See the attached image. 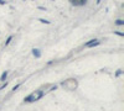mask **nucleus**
Segmentation results:
<instances>
[{"label": "nucleus", "instance_id": "nucleus-1", "mask_svg": "<svg viewBox=\"0 0 124 111\" xmlns=\"http://www.w3.org/2000/svg\"><path fill=\"white\" fill-rule=\"evenodd\" d=\"M47 86H50V85H46L45 88H41V89H39V90H35L32 94H30L27 98H25V103H34V101H37V100L41 99V98H42V95L46 93L45 89H46Z\"/></svg>", "mask_w": 124, "mask_h": 111}, {"label": "nucleus", "instance_id": "nucleus-2", "mask_svg": "<svg viewBox=\"0 0 124 111\" xmlns=\"http://www.w3.org/2000/svg\"><path fill=\"white\" fill-rule=\"evenodd\" d=\"M62 85H63V88H66L67 90H76L77 86H78V83H77L76 79H68V80L62 83Z\"/></svg>", "mask_w": 124, "mask_h": 111}, {"label": "nucleus", "instance_id": "nucleus-3", "mask_svg": "<svg viewBox=\"0 0 124 111\" xmlns=\"http://www.w3.org/2000/svg\"><path fill=\"white\" fill-rule=\"evenodd\" d=\"M99 43H101V41H98V39H91L89 42H87V43L85 45V47H87V48H92V47L98 46Z\"/></svg>", "mask_w": 124, "mask_h": 111}, {"label": "nucleus", "instance_id": "nucleus-4", "mask_svg": "<svg viewBox=\"0 0 124 111\" xmlns=\"http://www.w3.org/2000/svg\"><path fill=\"white\" fill-rule=\"evenodd\" d=\"M32 54L35 56V58H40L41 57V52H40V49H32Z\"/></svg>", "mask_w": 124, "mask_h": 111}, {"label": "nucleus", "instance_id": "nucleus-5", "mask_svg": "<svg viewBox=\"0 0 124 111\" xmlns=\"http://www.w3.org/2000/svg\"><path fill=\"white\" fill-rule=\"evenodd\" d=\"M8 74H9V72H8V70H5V72L1 74V77H0V82H5L6 78H8Z\"/></svg>", "mask_w": 124, "mask_h": 111}, {"label": "nucleus", "instance_id": "nucleus-6", "mask_svg": "<svg viewBox=\"0 0 124 111\" xmlns=\"http://www.w3.org/2000/svg\"><path fill=\"white\" fill-rule=\"evenodd\" d=\"M11 41H13V36H9V37H8V39H6V42H5V46H8Z\"/></svg>", "mask_w": 124, "mask_h": 111}, {"label": "nucleus", "instance_id": "nucleus-7", "mask_svg": "<svg viewBox=\"0 0 124 111\" xmlns=\"http://www.w3.org/2000/svg\"><path fill=\"white\" fill-rule=\"evenodd\" d=\"M116 25H118V26H123V25H124V21H123V20H117V21H116Z\"/></svg>", "mask_w": 124, "mask_h": 111}, {"label": "nucleus", "instance_id": "nucleus-8", "mask_svg": "<svg viewBox=\"0 0 124 111\" xmlns=\"http://www.w3.org/2000/svg\"><path fill=\"white\" fill-rule=\"evenodd\" d=\"M39 21H40V22H42V24H47V25H50V24H51L50 21H47V20H45V19H40Z\"/></svg>", "mask_w": 124, "mask_h": 111}, {"label": "nucleus", "instance_id": "nucleus-9", "mask_svg": "<svg viewBox=\"0 0 124 111\" xmlns=\"http://www.w3.org/2000/svg\"><path fill=\"white\" fill-rule=\"evenodd\" d=\"M20 85H21V84H17V85H15V86L13 88V91H16V90H17V89L20 88Z\"/></svg>", "mask_w": 124, "mask_h": 111}, {"label": "nucleus", "instance_id": "nucleus-10", "mask_svg": "<svg viewBox=\"0 0 124 111\" xmlns=\"http://www.w3.org/2000/svg\"><path fill=\"white\" fill-rule=\"evenodd\" d=\"M6 85H8V82H5V83H4V84L1 85V86H0V90H3V89H4V88H5Z\"/></svg>", "mask_w": 124, "mask_h": 111}, {"label": "nucleus", "instance_id": "nucleus-11", "mask_svg": "<svg viewBox=\"0 0 124 111\" xmlns=\"http://www.w3.org/2000/svg\"><path fill=\"white\" fill-rule=\"evenodd\" d=\"M114 33H116V35H118V36H122V37L124 36V33H123V32H117V31H114Z\"/></svg>", "mask_w": 124, "mask_h": 111}, {"label": "nucleus", "instance_id": "nucleus-12", "mask_svg": "<svg viewBox=\"0 0 124 111\" xmlns=\"http://www.w3.org/2000/svg\"><path fill=\"white\" fill-rule=\"evenodd\" d=\"M120 74H122V70H120V69H119V70H118V72H117V73H116V77H119V75H120Z\"/></svg>", "mask_w": 124, "mask_h": 111}, {"label": "nucleus", "instance_id": "nucleus-13", "mask_svg": "<svg viewBox=\"0 0 124 111\" xmlns=\"http://www.w3.org/2000/svg\"><path fill=\"white\" fill-rule=\"evenodd\" d=\"M6 1H4V0H0V5H5Z\"/></svg>", "mask_w": 124, "mask_h": 111}]
</instances>
